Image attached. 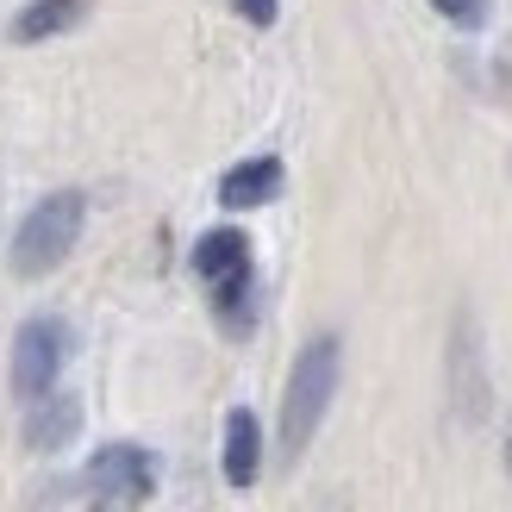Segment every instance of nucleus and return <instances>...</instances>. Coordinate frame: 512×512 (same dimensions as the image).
<instances>
[{
  "label": "nucleus",
  "mask_w": 512,
  "mask_h": 512,
  "mask_svg": "<svg viewBox=\"0 0 512 512\" xmlns=\"http://www.w3.org/2000/svg\"><path fill=\"white\" fill-rule=\"evenodd\" d=\"M82 13H88V0H32V7L7 25V38H13V44H44V38L69 32Z\"/></svg>",
  "instance_id": "nucleus-9"
},
{
  "label": "nucleus",
  "mask_w": 512,
  "mask_h": 512,
  "mask_svg": "<svg viewBox=\"0 0 512 512\" xmlns=\"http://www.w3.org/2000/svg\"><path fill=\"white\" fill-rule=\"evenodd\" d=\"M275 7H281V0H238V13L250 25H275Z\"/></svg>",
  "instance_id": "nucleus-11"
},
{
  "label": "nucleus",
  "mask_w": 512,
  "mask_h": 512,
  "mask_svg": "<svg viewBox=\"0 0 512 512\" xmlns=\"http://www.w3.org/2000/svg\"><path fill=\"white\" fill-rule=\"evenodd\" d=\"M82 219H88V200L63 188V194H44L32 213H25V225L13 232V275H50L63 263V256L75 250V238H82Z\"/></svg>",
  "instance_id": "nucleus-2"
},
{
  "label": "nucleus",
  "mask_w": 512,
  "mask_h": 512,
  "mask_svg": "<svg viewBox=\"0 0 512 512\" xmlns=\"http://www.w3.org/2000/svg\"><path fill=\"white\" fill-rule=\"evenodd\" d=\"M450 25H481V13H488V0H431Z\"/></svg>",
  "instance_id": "nucleus-10"
},
{
  "label": "nucleus",
  "mask_w": 512,
  "mask_h": 512,
  "mask_svg": "<svg viewBox=\"0 0 512 512\" xmlns=\"http://www.w3.org/2000/svg\"><path fill=\"white\" fill-rule=\"evenodd\" d=\"M219 469L232 488H250L256 469H263V425H256L250 406H238V413H225V450H219Z\"/></svg>",
  "instance_id": "nucleus-6"
},
{
  "label": "nucleus",
  "mask_w": 512,
  "mask_h": 512,
  "mask_svg": "<svg viewBox=\"0 0 512 512\" xmlns=\"http://www.w3.org/2000/svg\"><path fill=\"white\" fill-rule=\"evenodd\" d=\"M194 275L219 294V313H238V300L250 294V238L244 232H207L194 244Z\"/></svg>",
  "instance_id": "nucleus-5"
},
{
  "label": "nucleus",
  "mask_w": 512,
  "mask_h": 512,
  "mask_svg": "<svg viewBox=\"0 0 512 512\" xmlns=\"http://www.w3.org/2000/svg\"><path fill=\"white\" fill-rule=\"evenodd\" d=\"M281 194V163L275 157H250V163H238V169H225V182H219V200L232 213H244V207H263V200H275Z\"/></svg>",
  "instance_id": "nucleus-8"
},
{
  "label": "nucleus",
  "mask_w": 512,
  "mask_h": 512,
  "mask_svg": "<svg viewBox=\"0 0 512 512\" xmlns=\"http://www.w3.org/2000/svg\"><path fill=\"white\" fill-rule=\"evenodd\" d=\"M63 356H69V331L57 319L19 325V338H13V394L19 400L50 394V388H57V375H63Z\"/></svg>",
  "instance_id": "nucleus-4"
},
{
  "label": "nucleus",
  "mask_w": 512,
  "mask_h": 512,
  "mask_svg": "<svg viewBox=\"0 0 512 512\" xmlns=\"http://www.w3.org/2000/svg\"><path fill=\"white\" fill-rule=\"evenodd\" d=\"M506 469H512V425H506Z\"/></svg>",
  "instance_id": "nucleus-12"
},
{
  "label": "nucleus",
  "mask_w": 512,
  "mask_h": 512,
  "mask_svg": "<svg viewBox=\"0 0 512 512\" xmlns=\"http://www.w3.org/2000/svg\"><path fill=\"white\" fill-rule=\"evenodd\" d=\"M32 413H25V444L32 450H57L75 438V425H82V406H75L69 394H38V400H25Z\"/></svg>",
  "instance_id": "nucleus-7"
},
{
  "label": "nucleus",
  "mask_w": 512,
  "mask_h": 512,
  "mask_svg": "<svg viewBox=\"0 0 512 512\" xmlns=\"http://www.w3.org/2000/svg\"><path fill=\"white\" fill-rule=\"evenodd\" d=\"M157 488V463L138 444H107L88 463V506L94 512H138Z\"/></svg>",
  "instance_id": "nucleus-3"
},
{
  "label": "nucleus",
  "mask_w": 512,
  "mask_h": 512,
  "mask_svg": "<svg viewBox=\"0 0 512 512\" xmlns=\"http://www.w3.org/2000/svg\"><path fill=\"white\" fill-rule=\"evenodd\" d=\"M331 394H338V338H313L294 356L288 400H281V450H288V456H300L306 444H313Z\"/></svg>",
  "instance_id": "nucleus-1"
}]
</instances>
